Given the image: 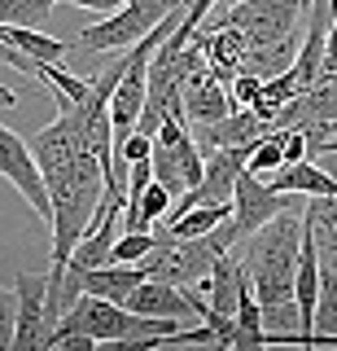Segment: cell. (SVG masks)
Wrapping results in <instances>:
<instances>
[{
	"label": "cell",
	"instance_id": "3957f363",
	"mask_svg": "<svg viewBox=\"0 0 337 351\" xmlns=\"http://www.w3.org/2000/svg\"><path fill=\"white\" fill-rule=\"evenodd\" d=\"M149 167H154V180L171 189V197H180L184 189H193L202 180V149L180 114H167L158 123L154 149H149Z\"/></svg>",
	"mask_w": 337,
	"mask_h": 351
},
{
	"label": "cell",
	"instance_id": "9c48e42d",
	"mask_svg": "<svg viewBox=\"0 0 337 351\" xmlns=\"http://www.w3.org/2000/svg\"><path fill=\"white\" fill-rule=\"evenodd\" d=\"M123 307H127V312H136V316H176V321H189V316H202L206 312V299H198L189 285H171V281L145 277L123 299Z\"/></svg>",
	"mask_w": 337,
	"mask_h": 351
},
{
	"label": "cell",
	"instance_id": "4fadbf2b",
	"mask_svg": "<svg viewBox=\"0 0 337 351\" xmlns=\"http://www.w3.org/2000/svg\"><path fill=\"white\" fill-rule=\"evenodd\" d=\"M337 343V263L320 259V290H315V316H311V347Z\"/></svg>",
	"mask_w": 337,
	"mask_h": 351
},
{
	"label": "cell",
	"instance_id": "7a4b0ae2",
	"mask_svg": "<svg viewBox=\"0 0 337 351\" xmlns=\"http://www.w3.org/2000/svg\"><path fill=\"white\" fill-rule=\"evenodd\" d=\"M180 5L184 0H123L118 9L101 14V22L83 27L79 36L66 40V44L75 53H123V49H132L140 36H149V31Z\"/></svg>",
	"mask_w": 337,
	"mask_h": 351
},
{
	"label": "cell",
	"instance_id": "9a60e30c",
	"mask_svg": "<svg viewBox=\"0 0 337 351\" xmlns=\"http://www.w3.org/2000/svg\"><path fill=\"white\" fill-rule=\"evenodd\" d=\"M0 40H9L18 53H27V58H36V62H62V58L70 53L66 40L40 36L36 27H0Z\"/></svg>",
	"mask_w": 337,
	"mask_h": 351
},
{
	"label": "cell",
	"instance_id": "6da1fadb",
	"mask_svg": "<svg viewBox=\"0 0 337 351\" xmlns=\"http://www.w3.org/2000/svg\"><path fill=\"white\" fill-rule=\"evenodd\" d=\"M241 246H245L241 263H245V277H250V290H254L258 307L293 299V263H298V246H302V211L298 206H285L280 215H271Z\"/></svg>",
	"mask_w": 337,
	"mask_h": 351
},
{
	"label": "cell",
	"instance_id": "5bb4252c",
	"mask_svg": "<svg viewBox=\"0 0 337 351\" xmlns=\"http://www.w3.org/2000/svg\"><path fill=\"white\" fill-rule=\"evenodd\" d=\"M302 224L315 237L320 259L337 263V197H311V206H302Z\"/></svg>",
	"mask_w": 337,
	"mask_h": 351
},
{
	"label": "cell",
	"instance_id": "44dd1931",
	"mask_svg": "<svg viewBox=\"0 0 337 351\" xmlns=\"http://www.w3.org/2000/svg\"><path fill=\"white\" fill-rule=\"evenodd\" d=\"M0 106H5V110H14V106H18V93H14V88L0 84Z\"/></svg>",
	"mask_w": 337,
	"mask_h": 351
},
{
	"label": "cell",
	"instance_id": "ffe728a7",
	"mask_svg": "<svg viewBox=\"0 0 337 351\" xmlns=\"http://www.w3.org/2000/svg\"><path fill=\"white\" fill-rule=\"evenodd\" d=\"M14 343V290L0 285V351H9Z\"/></svg>",
	"mask_w": 337,
	"mask_h": 351
},
{
	"label": "cell",
	"instance_id": "8fae6325",
	"mask_svg": "<svg viewBox=\"0 0 337 351\" xmlns=\"http://www.w3.org/2000/svg\"><path fill=\"white\" fill-rule=\"evenodd\" d=\"M267 184L276 193H307V197H337V176L315 167L311 158H298V162H280L276 171L267 176Z\"/></svg>",
	"mask_w": 337,
	"mask_h": 351
},
{
	"label": "cell",
	"instance_id": "7402d4cb",
	"mask_svg": "<svg viewBox=\"0 0 337 351\" xmlns=\"http://www.w3.org/2000/svg\"><path fill=\"white\" fill-rule=\"evenodd\" d=\"M311 5H315V0H298V9H302V14H307V9H311Z\"/></svg>",
	"mask_w": 337,
	"mask_h": 351
},
{
	"label": "cell",
	"instance_id": "2e32d148",
	"mask_svg": "<svg viewBox=\"0 0 337 351\" xmlns=\"http://www.w3.org/2000/svg\"><path fill=\"white\" fill-rule=\"evenodd\" d=\"M228 215V206H189V211H176V215H162L158 224L167 228L171 237H202L211 233L215 224Z\"/></svg>",
	"mask_w": 337,
	"mask_h": 351
},
{
	"label": "cell",
	"instance_id": "d6986e66",
	"mask_svg": "<svg viewBox=\"0 0 337 351\" xmlns=\"http://www.w3.org/2000/svg\"><path fill=\"white\" fill-rule=\"evenodd\" d=\"M154 228H123V237H114V250H110V263H140L154 250Z\"/></svg>",
	"mask_w": 337,
	"mask_h": 351
},
{
	"label": "cell",
	"instance_id": "5b68a950",
	"mask_svg": "<svg viewBox=\"0 0 337 351\" xmlns=\"http://www.w3.org/2000/svg\"><path fill=\"white\" fill-rule=\"evenodd\" d=\"M298 0H237L228 5L224 22L237 27L250 44H271V40H285V36H298Z\"/></svg>",
	"mask_w": 337,
	"mask_h": 351
},
{
	"label": "cell",
	"instance_id": "30bf717a",
	"mask_svg": "<svg viewBox=\"0 0 337 351\" xmlns=\"http://www.w3.org/2000/svg\"><path fill=\"white\" fill-rule=\"evenodd\" d=\"M180 106H184V123H193V128L215 123V119L228 114V110H237L228 84L211 71V66H198V71L180 84Z\"/></svg>",
	"mask_w": 337,
	"mask_h": 351
},
{
	"label": "cell",
	"instance_id": "d4e9b609",
	"mask_svg": "<svg viewBox=\"0 0 337 351\" xmlns=\"http://www.w3.org/2000/svg\"><path fill=\"white\" fill-rule=\"evenodd\" d=\"M184 5H189V0H184Z\"/></svg>",
	"mask_w": 337,
	"mask_h": 351
},
{
	"label": "cell",
	"instance_id": "ac0fdd59",
	"mask_svg": "<svg viewBox=\"0 0 337 351\" xmlns=\"http://www.w3.org/2000/svg\"><path fill=\"white\" fill-rule=\"evenodd\" d=\"M285 162V154H280V132L271 128V132H263V136L250 145V154H245V171H254V176H271Z\"/></svg>",
	"mask_w": 337,
	"mask_h": 351
},
{
	"label": "cell",
	"instance_id": "277c9868",
	"mask_svg": "<svg viewBox=\"0 0 337 351\" xmlns=\"http://www.w3.org/2000/svg\"><path fill=\"white\" fill-rule=\"evenodd\" d=\"M154 250L140 259L145 277H158V281H171V285H202L206 272L215 263V250L206 237H171L167 228L154 233Z\"/></svg>",
	"mask_w": 337,
	"mask_h": 351
},
{
	"label": "cell",
	"instance_id": "cb8c5ba5",
	"mask_svg": "<svg viewBox=\"0 0 337 351\" xmlns=\"http://www.w3.org/2000/svg\"><path fill=\"white\" fill-rule=\"evenodd\" d=\"M224 5H237V0H224Z\"/></svg>",
	"mask_w": 337,
	"mask_h": 351
},
{
	"label": "cell",
	"instance_id": "e0dca14e",
	"mask_svg": "<svg viewBox=\"0 0 337 351\" xmlns=\"http://www.w3.org/2000/svg\"><path fill=\"white\" fill-rule=\"evenodd\" d=\"M57 0H0V27H44Z\"/></svg>",
	"mask_w": 337,
	"mask_h": 351
},
{
	"label": "cell",
	"instance_id": "52a82bcc",
	"mask_svg": "<svg viewBox=\"0 0 337 351\" xmlns=\"http://www.w3.org/2000/svg\"><path fill=\"white\" fill-rule=\"evenodd\" d=\"M0 176H5V180L27 197L31 211L49 224V189H44V176H40L36 154H31V141H23L5 123H0Z\"/></svg>",
	"mask_w": 337,
	"mask_h": 351
},
{
	"label": "cell",
	"instance_id": "8992f818",
	"mask_svg": "<svg viewBox=\"0 0 337 351\" xmlns=\"http://www.w3.org/2000/svg\"><path fill=\"white\" fill-rule=\"evenodd\" d=\"M49 277L44 272H18L14 277V343L9 351H44L49 347V316H44Z\"/></svg>",
	"mask_w": 337,
	"mask_h": 351
},
{
	"label": "cell",
	"instance_id": "ba28073f",
	"mask_svg": "<svg viewBox=\"0 0 337 351\" xmlns=\"http://www.w3.org/2000/svg\"><path fill=\"white\" fill-rule=\"evenodd\" d=\"M289 202V193H276L267 180H258L254 171H241L232 184V202H228V211H232V224H237V237H250L254 228H263L271 215H280Z\"/></svg>",
	"mask_w": 337,
	"mask_h": 351
},
{
	"label": "cell",
	"instance_id": "603a6c76",
	"mask_svg": "<svg viewBox=\"0 0 337 351\" xmlns=\"http://www.w3.org/2000/svg\"><path fill=\"white\" fill-rule=\"evenodd\" d=\"M324 5H329V9H333V18H337V0H324Z\"/></svg>",
	"mask_w": 337,
	"mask_h": 351
},
{
	"label": "cell",
	"instance_id": "7c38bea8",
	"mask_svg": "<svg viewBox=\"0 0 337 351\" xmlns=\"http://www.w3.org/2000/svg\"><path fill=\"white\" fill-rule=\"evenodd\" d=\"M145 281V268L140 263H101V268H79V290L83 294H101L110 303H123L136 285Z\"/></svg>",
	"mask_w": 337,
	"mask_h": 351
}]
</instances>
